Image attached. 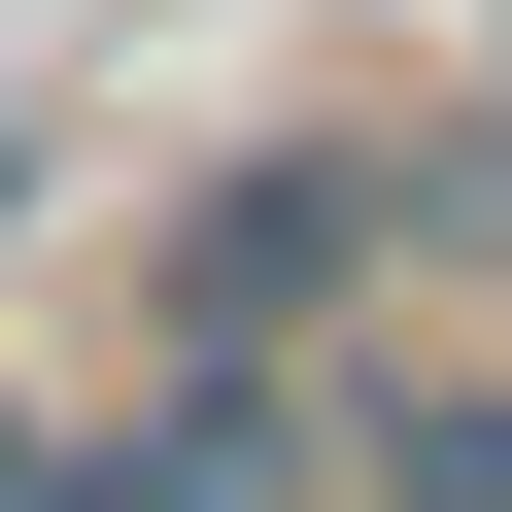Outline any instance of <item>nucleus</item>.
<instances>
[{
    "label": "nucleus",
    "mask_w": 512,
    "mask_h": 512,
    "mask_svg": "<svg viewBox=\"0 0 512 512\" xmlns=\"http://www.w3.org/2000/svg\"><path fill=\"white\" fill-rule=\"evenodd\" d=\"M376 239H410V171H205L171 205V342H274L308 376V308L376 274Z\"/></svg>",
    "instance_id": "nucleus-1"
},
{
    "label": "nucleus",
    "mask_w": 512,
    "mask_h": 512,
    "mask_svg": "<svg viewBox=\"0 0 512 512\" xmlns=\"http://www.w3.org/2000/svg\"><path fill=\"white\" fill-rule=\"evenodd\" d=\"M342 478H376V512H512V376H376Z\"/></svg>",
    "instance_id": "nucleus-2"
},
{
    "label": "nucleus",
    "mask_w": 512,
    "mask_h": 512,
    "mask_svg": "<svg viewBox=\"0 0 512 512\" xmlns=\"http://www.w3.org/2000/svg\"><path fill=\"white\" fill-rule=\"evenodd\" d=\"M0 512H69V444H35V410H0Z\"/></svg>",
    "instance_id": "nucleus-3"
}]
</instances>
